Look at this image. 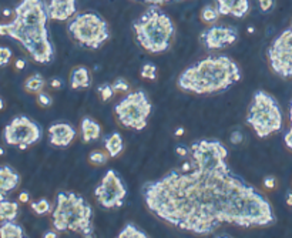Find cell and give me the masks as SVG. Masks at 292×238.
Segmentation results:
<instances>
[{"mask_svg": "<svg viewBox=\"0 0 292 238\" xmlns=\"http://www.w3.org/2000/svg\"><path fill=\"white\" fill-rule=\"evenodd\" d=\"M3 154V150H2V148H0V155Z\"/></svg>", "mask_w": 292, "mask_h": 238, "instance_id": "cell-46", "label": "cell"}, {"mask_svg": "<svg viewBox=\"0 0 292 238\" xmlns=\"http://www.w3.org/2000/svg\"><path fill=\"white\" fill-rule=\"evenodd\" d=\"M183 134H184V129H181V127H180V129L176 131V135H183Z\"/></svg>", "mask_w": 292, "mask_h": 238, "instance_id": "cell-44", "label": "cell"}, {"mask_svg": "<svg viewBox=\"0 0 292 238\" xmlns=\"http://www.w3.org/2000/svg\"><path fill=\"white\" fill-rule=\"evenodd\" d=\"M50 86L53 89H56V90H60V89H63V80L59 77H53L50 80Z\"/></svg>", "mask_w": 292, "mask_h": 238, "instance_id": "cell-38", "label": "cell"}, {"mask_svg": "<svg viewBox=\"0 0 292 238\" xmlns=\"http://www.w3.org/2000/svg\"><path fill=\"white\" fill-rule=\"evenodd\" d=\"M240 33L232 26H211L201 33V43L210 50H220L234 45Z\"/></svg>", "mask_w": 292, "mask_h": 238, "instance_id": "cell-13", "label": "cell"}, {"mask_svg": "<svg viewBox=\"0 0 292 238\" xmlns=\"http://www.w3.org/2000/svg\"><path fill=\"white\" fill-rule=\"evenodd\" d=\"M247 123L260 138L278 133L282 129V111L277 98L265 90L255 91L248 109Z\"/></svg>", "mask_w": 292, "mask_h": 238, "instance_id": "cell-6", "label": "cell"}, {"mask_svg": "<svg viewBox=\"0 0 292 238\" xmlns=\"http://www.w3.org/2000/svg\"><path fill=\"white\" fill-rule=\"evenodd\" d=\"M119 238H148V234H146L133 223H128L123 227V230L119 234Z\"/></svg>", "mask_w": 292, "mask_h": 238, "instance_id": "cell-24", "label": "cell"}, {"mask_svg": "<svg viewBox=\"0 0 292 238\" xmlns=\"http://www.w3.org/2000/svg\"><path fill=\"white\" fill-rule=\"evenodd\" d=\"M151 110L152 106L150 97L147 96L144 90L130 91L114 107L119 122L124 127L137 131L146 129Z\"/></svg>", "mask_w": 292, "mask_h": 238, "instance_id": "cell-8", "label": "cell"}, {"mask_svg": "<svg viewBox=\"0 0 292 238\" xmlns=\"http://www.w3.org/2000/svg\"><path fill=\"white\" fill-rule=\"evenodd\" d=\"M108 157H110V155L106 154L104 151L94 150V151H91V153H90L89 160L91 161V164H94V166H104V164L107 163Z\"/></svg>", "mask_w": 292, "mask_h": 238, "instance_id": "cell-29", "label": "cell"}, {"mask_svg": "<svg viewBox=\"0 0 292 238\" xmlns=\"http://www.w3.org/2000/svg\"><path fill=\"white\" fill-rule=\"evenodd\" d=\"M133 29L141 47L152 54L168 50L176 33L171 17L155 5H150L140 19L134 22Z\"/></svg>", "mask_w": 292, "mask_h": 238, "instance_id": "cell-5", "label": "cell"}, {"mask_svg": "<svg viewBox=\"0 0 292 238\" xmlns=\"http://www.w3.org/2000/svg\"><path fill=\"white\" fill-rule=\"evenodd\" d=\"M12 58V50L9 47H0V67L6 66Z\"/></svg>", "mask_w": 292, "mask_h": 238, "instance_id": "cell-32", "label": "cell"}, {"mask_svg": "<svg viewBox=\"0 0 292 238\" xmlns=\"http://www.w3.org/2000/svg\"><path fill=\"white\" fill-rule=\"evenodd\" d=\"M0 237L2 238H23L26 237L25 230L22 228V225L13 221H3V224L0 225Z\"/></svg>", "mask_w": 292, "mask_h": 238, "instance_id": "cell-22", "label": "cell"}, {"mask_svg": "<svg viewBox=\"0 0 292 238\" xmlns=\"http://www.w3.org/2000/svg\"><path fill=\"white\" fill-rule=\"evenodd\" d=\"M32 210L37 215H45V214H49L51 211V206L50 203H49V200L40 199L38 201L32 203Z\"/></svg>", "mask_w": 292, "mask_h": 238, "instance_id": "cell-26", "label": "cell"}, {"mask_svg": "<svg viewBox=\"0 0 292 238\" xmlns=\"http://www.w3.org/2000/svg\"><path fill=\"white\" fill-rule=\"evenodd\" d=\"M30 200V194L27 193V191H22L19 194V201L20 203H27Z\"/></svg>", "mask_w": 292, "mask_h": 238, "instance_id": "cell-40", "label": "cell"}, {"mask_svg": "<svg viewBox=\"0 0 292 238\" xmlns=\"http://www.w3.org/2000/svg\"><path fill=\"white\" fill-rule=\"evenodd\" d=\"M140 76L147 80H155L157 78V67L154 63H146L141 66Z\"/></svg>", "mask_w": 292, "mask_h": 238, "instance_id": "cell-28", "label": "cell"}, {"mask_svg": "<svg viewBox=\"0 0 292 238\" xmlns=\"http://www.w3.org/2000/svg\"><path fill=\"white\" fill-rule=\"evenodd\" d=\"M51 220L57 231H73L83 237H93V207L80 194L60 191L51 211Z\"/></svg>", "mask_w": 292, "mask_h": 238, "instance_id": "cell-4", "label": "cell"}, {"mask_svg": "<svg viewBox=\"0 0 292 238\" xmlns=\"http://www.w3.org/2000/svg\"><path fill=\"white\" fill-rule=\"evenodd\" d=\"M37 103L42 107H50L51 104H53V97L49 93L40 91V93H37Z\"/></svg>", "mask_w": 292, "mask_h": 238, "instance_id": "cell-31", "label": "cell"}, {"mask_svg": "<svg viewBox=\"0 0 292 238\" xmlns=\"http://www.w3.org/2000/svg\"><path fill=\"white\" fill-rule=\"evenodd\" d=\"M267 54L269 66L277 76L292 77V25L275 37Z\"/></svg>", "mask_w": 292, "mask_h": 238, "instance_id": "cell-11", "label": "cell"}, {"mask_svg": "<svg viewBox=\"0 0 292 238\" xmlns=\"http://www.w3.org/2000/svg\"><path fill=\"white\" fill-rule=\"evenodd\" d=\"M137 2H143V3H148V5H155V6H161V5H165L171 0H137Z\"/></svg>", "mask_w": 292, "mask_h": 238, "instance_id": "cell-39", "label": "cell"}, {"mask_svg": "<svg viewBox=\"0 0 292 238\" xmlns=\"http://www.w3.org/2000/svg\"><path fill=\"white\" fill-rule=\"evenodd\" d=\"M94 195L97 203L104 208H120L127 199V187L117 171L111 168L107 170L99 186L95 187Z\"/></svg>", "mask_w": 292, "mask_h": 238, "instance_id": "cell-12", "label": "cell"}, {"mask_svg": "<svg viewBox=\"0 0 292 238\" xmlns=\"http://www.w3.org/2000/svg\"><path fill=\"white\" fill-rule=\"evenodd\" d=\"M285 201H286V204H288V206L292 207V191H288V193H286Z\"/></svg>", "mask_w": 292, "mask_h": 238, "instance_id": "cell-42", "label": "cell"}, {"mask_svg": "<svg viewBox=\"0 0 292 238\" xmlns=\"http://www.w3.org/2000/svg\"><path fill=\"white\" fill-rule=\"evenodd\" d=\"M111 86H113L114 93H127V91L130 90V84H128V82L126 78L123 77L115 78Z\"/></svg>", "mask_w": 292, "mask_h": 238, "instance_id": "cell-30", "label": "cell"}, {"mask_svg": "<svg viewBox=\"0 0 292 238\" xmlns=\"http://www.w3.org/2000/svg\"><path fill=\"white\" fill-rule=\"evenodd\" d=\"M242 78L241 69L228 56H208L187 67L177 80L181 90L196 94H211L228 90Z\"/></svg>", "mask_w": 292, "mask_h": 238, "instance_id": "cell-3", "label": "cell"}, {"mask_svg": "<svg viewBox=\"0 0 292 238\" xmlns=\"http://www.w3.org/2000/svg\"><path fill=\"white\" fill-rule=\"evenodd\" d=\"M71 37L89 49H99L110 39V29L106 20L94 12L74 14L67 25Z\"/></svg>", "mask_w": 292, "mask_h": 238, "instance_id": "cell-7", "label": "cell"}, {"mask_svg": "<svg viewBox=\"0 0 292 238\" xmlns=\"http://www.w3.org/2000/svg\"><path fill=\"white\" fill-rule=\"evenodd\" d=\"M82 138L84 143L95 142L102 135V126L91 117H84L82 120Z\"/></svg>", "mask_w": 292, "mask_h": 238, "instance_id": "cell-19", "label": "cell"}, {"mask_svg": "<svg viewBox=\"0 0 292 238\" xmlns=\"http://www.w3.org/2000/svg\"><path fill=\"white\" fill-rule=\"evenodd\" d=\"M220 13L242 19L249 12V0H216Z\"/></svg>", "mask_w": 292, "mask_h": 238, "instance_id": "cell-16", "label": "cell"}, {"mask_svg": "<svg viewBox=\"0 0 292 238\" xmlns=\"http://www.w3.org/2000/svg\"><path fill=\"white\" fill-rule=\"evenodd\" d=\"M76 137V130L69 123H54L49 127V142L56 147L70 146Z\"/></svg>", "mask_w": 292, "mask_h": 238, "instance_id": "cell-14", "label": "cell"}, {"mask_svg": "<svg viewBox=\"0 0 292 238\" xmlns=\"http://www.w3.org/2000/svg\"><path fill=\"white\" fill-rule=\"evenodd\" d=\"M258 5L262 12H269L275 6V0H258Z\"/></svg>", "mask_w": 292, "mask_h": 238, "instance_id": "cell-36", "label": "cell"}, {"mask_svg": "<svg viewBox=\"0 0 292 238\" xmlns=\"http://www.w3.org/2000/svg\"><path fill=\"white\" fill-rule=\"evenodd\" d=\"M43 131L37 123L26 116H17L7 124L3 131V138L9 146H16L26 150L42 138Z\"/></svg>", "mask_w": 292, "mask_h": 238, "instance_id": "cell-10", "label": "cell"}, {"mask_svg": "<svg viewBox=\"0 0 292 238\" xmlns=\"http://www.w3.org/2000/svg\"><path fill=\"white\" fill-rule=\"evenodd\" d=\"M220 16H221V13H220L218 7L208 5V6L203 7V10L200 13V19L204 23H214V22L220 19Z\"/></svg>", "mask_w": 292, "mask_h": 238, "instance_id": "cell-25", "label": "cell"}, {"mask_svg": "<svg viewBox=\"0 0 292 238\" xmlns=\"http://www.w3.org/2000/svg\"><path fill=\"white\" fill-rule=\"evenodd\" d=\"M228 150L218 140H198L190 146V161L194 166L208 168H227Z\"/></svg>", "mask_w": 292, "mask_h": 238, "instance_id": "cell-9", "label": "cell"}, {"mask_svg": "<svg viewBox=\"0 0 292 238\" xmlns=\"http://www.w3.org/2000/svg\"><path fill=\"white\" fill-rule=\"evenodd\" d=\"M9 23H0V36L19 42L30 57L40 65H49L54 58V46L47 29L49 12L45 0H22L13 10Z\"/></svg>", "mask_w": 292, "mask_h": 238, "instance_id": "cell-2", "label": "cell"}, {"mask_svg": "<svg viewBox=\"0 0 292 238\" xmlns=\"http://www.w3.org/2000/svg\"><path fill=\"white\" fill-rule=\"evenodd\" d=\"M104 147L107 150L108 155L111 158H115L121 154L123 148H124V142H123V137H121L120 133H111L104 137Z\"/></svg>", "mask_w": 292, "mask_h": 238, "instance_id": "cell-20", "label": "cell"}, {"mask_svg": "<svg viewBox=\"0 0 292 238\" xmlns=\"http://www.w3.org/2000/svg\"><path fill=\"white\" fill-rule=\"evenodd\" d=\"M264 186H265V188L272 190V188L277 187V179H275L274 175H267V177L264 179Z\"/></svg>", "mask_w": 292, "mask_h": 238, "instance_id": "cell-37", "label": "cell"}, {"mask_svg": "<svg viewBox=\"0 0 292 238\" xmlns=\"http://www.w3.org/2000/svg\"><path fill=\"white\" fill-rule=\"evenodd\" d=\"M46 80L40 73H34L25 80V90L29 93H40L45 89Z\"/></svg>", "mask_w": 292, "mask_h": 238, "instance_id": "cell-23", "label": "cell"}, {"mask_svg": "<svg viewBox=\"0 0 292 238\" xmlns=\"http://www.w3.org/2000/svg\"><path fill=\"white\" fill-rule=\"evenodd\" d=\"M19 214V204L10 200H0V221H13Z\"/></svg>", "mask_w": 292, "mask_h": 238, "instance_id": "cell-21", "label": "cell"}, {"mask_svg": "<svg viewBox=\"0 0 292 238\" xmlns=\"http://www.w3.org/2000/svg\"><path fill=\"white\" fill-rule=\"evenodd\" d=\"M289 122H291V127H289V130H288L285 135H284V142H285L286 147L292 150V100L291 106H289Z\"/></svg>", "mask_w": 292, "mask_h": 238, "instance_id": "cell-33", "label": "cell"}, {"mask_svg": "<svg viewBox=\"0 0 292 238\" xmlns=\"http://www.w3.org/2000/svg\"><path fill=\"white\" fill-rule=\"evenodd\" d=\"M97 93L102 102H108L111 97L114 96V90H113V86L110 83H103L97 87Z\"/></svg>", "mask_w": 292, "mask_h": 238, "instance_id": "cell-27", "label": "cell"}, {"mask_svg": "<svg viewBox=\"0 0 292 238\" xmlns=\"http://www.w3.org/2000/svg\"><path fill=\"white\" fill-rule=\"evenodd\" d=\"M176 153L180 158H187L190 157V147H187L185 144H178L176 147Z\"/></svg>", "mask_w": 292, "mask_h": 238, "instance_id": "cell-35", "label": "cell"}, {"mask_svg": "<svg viewBox=\"0 0 292 238\" xmlns=\"http://www.w3.org/2000/svg\"><path fill=\"white\" fill-rule=\"evenodd\" d=\"M25 67H26V60H23V58L16 60V69H17V70H23Z\"/></svg>", "mask_w": 292, "mask_h": 238, "instance_id": "cell-41", "label": "cell"}, {"mask_svg": "<svg viewBox=\"0 0 292 238\" xmlns=\"http://www.w3.org/2000/svg\"><path fill=\"white\" fill-rule=\"evenodd\" d=\"M5 107V103H3V100H2V97H0V110Z\"/></svg>", "mask_w": 292, "mask_h": 238, "instance_id": "cell-45", "label": "cell"}, {"mask_svg": "<svg viewBox=\"0 0 292 238\" xmlns=\"http://www.w3.org/2000/svg\"><path fill=\"white\" fill-rule=\"evenodd\" d=\"M45 238H57L59 237V234L57 232H53V231H49V232H46L45 235H43Z\"/></svg>", "mask_w": 292, "mask_h": 238, "instance_id": "cell-43", "label": "cell"}, {"mask_svg": "<svg viewBox=\"0 0 292 238\" xmlns=\"http://www.w3.org/2000/svg\"><path fill=\"white\" fill-rule=\"evenodd\" d=\"M70 86L74 90H80V89H89L91 86V76H90V70L86 66H79L71 70L70 74Z\"/></svg>", "mask_w": 292, "mask_h": 238, "instance_id": "cell-18", "label": "cell"}, {"mask_svg": "<svg viewBox=\"0 0 292 238\" xmlns=\"http://www.w3.org/2000/svg\"><path fill=\"white\" fill-rule=\"evenodd\" d=\"M47 12L51 20L64 22L76 14V0H50L47 3Z\"/></svg>", "mask_w": 292, "mask_h": 238, "instance_id": "cell-15", "label": "cell"}, {"mask_svg": "<svg viewBox=\"0 0 292 238\" xmlns=\"http://www.w3.org/2000/svg\"><path fill=\"white\" fill-rule=\"evenodd\" d=\"M148 211L167 224L198 235H210L222 225L242 228L275 223L271 203L231 168L181 167L143 186Z\"/></svg>", "mask_w": 292, "mask_h": 238, "instance_id": "cell-1", "label": "cell"}, {"mask_svg": "<svg viewBox=\"0 0 292 238\" xmlns=\"http://www.w3.org/2000/svg\"><path fill=\"white\" fill-rule=\"evenodd\" d=\"M20 183L19 173L10 166H0V200L17 188Z\"/></svg>", "mask_w": 292, "mask_h": 238, "instance_id": "cell-17", "label": "cell"}, {"mask_svg": "<svg viewBox=\"0 0 292 238\" xmlns=\"http://www.w3.org/2000/svg\"><path fill=\"white\" fill-rule=\"evenodd\" d=\"M242 140H244V134H242L241 130H234L231 135H229V142L232 143V144H241Z\"/></svg>", "mask_w": 292, "mask_h": 238, "instance_id": "cell-34", "label": "cell"}]
</instances>
